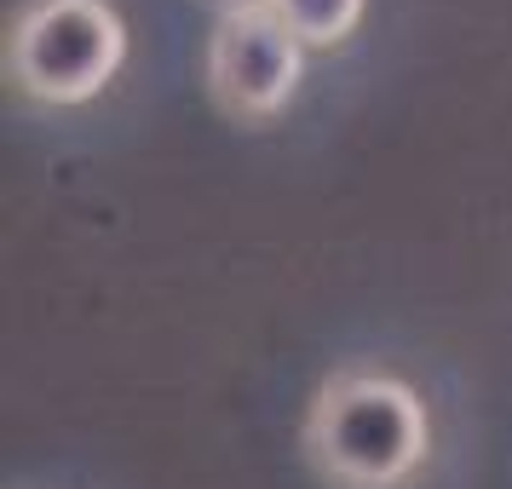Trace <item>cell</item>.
Returning a JSON list of instances; mask_svg holds the SVG:
<instances>
[{
  "instance_id": "1",
  "label": "cell",
  "mask_w": 512,
  "mask_h": 489,
  "mask_svg": "<svg viewBox=\"0 0 512 489\" xmlns=\"http://www.w3.org/2000/svg\"><path fill=\"white\" fill-rule=\"evenodd\" d=\"M305 461L328 489H403L432 455V415L386 369H334L300 426Z\"/></svg>"
},
{
  "instance_id": "2",
  "label": "cell",
  "mask_w": 512,
  "mask_h": 489,
  "mask_svg": "<svg viewBox=\"0 0 512 489\" xmlns=\"http://www.w3.org/2000/svg\"><path fill=\"white\" fill-rule=\"evenodd\" d=\"M127 64V24L110 0H24L6 24V87L41 110L93 104Z\"/></svg>"
},
{
  "instance_id": "3",
  "label": "cell",
  "mask_w": 512,
  "mask_h": 489,
  "mask_svg": "<svg viewBox=\"0 0 512 489\" xmlns=\"http://www.w3.org/2000/svg\"><path fill=\"white\" fill-rule=\"evenodd\" d=\"M208 98L242 127L282 116L305 81V47L271 6L225 12L208 35Z\"/></svg>"
},
{
  "instance_id": "4",
  "label": "cell",
  "mask_w": 512,
  "mask_h": 489,
  "mask_svg": "<svg viewBox=\"0 0 512 489\" xmlns=\"http://www.w3.org/2000/svg\"><path fill=\"white\" fill-rule=\"evenodd\" d=\"M363 6L369 0H271V12L294 29L300 47H340V41H351V29L363 24Z\"/></svg>"
},
{
  "instance_id": "5",
  "label": "cell",
  "mask_w": 512,
  "mask_h": 489,
  "mask_svg": "<svg viewBox=\"0 0 512 489\" xmlns=\"http://www.w3.org/2000/svg\"><path fill=\"white\" fill-rule=\"evenodd\" d=\"M213 6H225V12H248V6H271V0H213Z\"/></svg>"
}]
</instances>
